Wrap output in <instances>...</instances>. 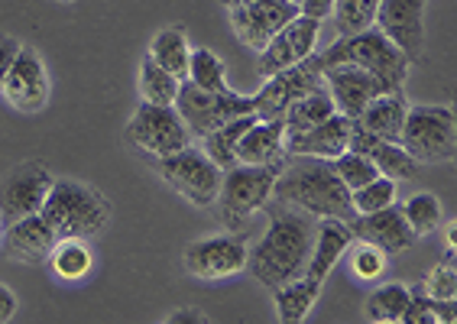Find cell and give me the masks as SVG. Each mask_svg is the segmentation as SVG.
<instances>
[{"label":"cell","instance_id":"9a60e30c","mask_svg":"<svg viewBox=\"0 0 457 324\" xmlns=\"http://www.w3.org/2000/svg\"><path fill=\"white\" fill-rule=\"evenodd\" d=\"M321 81H325V91L335 101V111L344 117H351V120H357L363 114V107L373 97L389 91L373 71L357 69V65H325Z\"/></svg>","mask_w":457,"mask_h":324},{"label":"cell","instance_id":"7bdbcfd3","mask_svg":"<svg viewBox=\"0 0 457 324\" xmlns=\"http://www.w3.org/2000/svg\"><path fill=\"white\" fill-rule=\"evenodd\" d=\"M169 321H172V324H182V321H198V324H204V321H208V315L195 312V308H185V312H176V315H169Z\"/></svg>","mask_w":457,"mask_h":324},{"label":"cell","instance_id":"7c38bea8","mask_svg":"<svg viewBox=\"0 0 457 324\" xmlns=\"http://www.w3.org/2000/svg\"><path fill=\"white\" fill-rule=\"evenodd\" d=\"M318 36H321V20H312V17H305V13L292 17L289 23L260 49L256 71H260L263 79H270L276 71L289 69V65L308 59V55H315Z\"/></svg>","mask_w":457,"mask_h":324},{"label":"cell","instance_id":"ab89813d","mask_svg":"<svg viewBox=\"0 0 457 324\" xmlns=\"http://www.w3.org/2000/svg\"><path fill=\"white\" fill-rule=\"evenodd\" d=\"M20 39H13V36H0V85H4V79H7L10 65H13V59L20 55Z\"/></svg>","mask_w":457,"mask_h":324},{"label":"cell","instance_id":"7402d4cb","mask_svg":"<svg viewBox=\"0 0 457 324\" xmlns=\"http://www.w3.org/2000/svg\"><path fill=\"white\" fill-rule=\"evenodd\" d=\"M351 228L341 218H321V224L315 228V244H312V256L305 263V276L312 279H328V272L341 263V256L351 250Z\"/></svg>","mask_w":457,"mask_h":324},{"label":"cell","instance_id":"8992f818","mask_svg":"<svg viewBox=\"0 0 457 324\" xmlns=\"http://www.w3.org/2000/svg\"><path fill=\"white\" fill-rule=\"evenodd\" d=\"M156 172L162 176V182L169 188H176L185 202L195 204V208H212V204H218L224 169L214 166L202 146L188 143V146L172 153V156L156 159Z\"/></svg>","mask_w":457,"mask_h":324},{"label":"cell","instance_id":"4dcf8cb0","mask_svg":"<svg viewBox=\"0 0 457 324\" xmlns=\"http://www.w3.org/2000/svg\"><path fill=\"white\" fill-rule=\"evenodd\" d=\"M188 81L198 85L202 91H214V95H230L234 91L228 81V65L212 49H192V55H188Z\"/></svg>","mask_w":457,"mask_h":324},{"label":"cell","instance_id":"b9f144b4","mask_svg":"<svg viewBox=\"0 0 457 324\" xmlns=\"http://www.w3.org/2000/svg\"><path fill=\"white\" fill-rule=\"evenodd\" d=\"M13 315H17V295L7 286H0V324L10 321Z\"/></svg>","mask_w":457,"mask_h":324},{"label":"cell","instance_id":"ee69618b","mask_svg":"<svg viewBox=\"0 0 457 324\" xmlns=\"http://www.w3.org/2000/svg\"><path fill=\"white\" fill-rule=\"evenodd\" d=\"M454 246H457V230H454V220L448 224V250L454 253Z\"/></svg>","mask_w":457,"mask_h":324},{"label":"cell","instance_id":"d6986e66","mask_svg":"<svg viewBox=\"0 0 457 324\" xmlns=\"http://www.w3.org/2000/svg\"><path fill=\"white\" fill-rule=\"evenodd\" d=\"M55 230L46 224V218L36 211V214H27V218H17L7 224V234L0 237V244H4V253L10 260H17V263H46L49 253H53L55 246Z\"/></svg>","mask_w":457,"mask_h":324},{"label":"cell","instance_id":"4316f807","mask_svg":"<svg viewBox=\"0 0 457 324\" xmlns=\"http://www.w3.org/2000/svg\"><path fill=\"white\" fill-rule=\"evenodd\" d=\"M188 55H192V46H188V36L179 27L159 29L150 43V59L156 62L159 69H166L169 75H176L179 81L188 79Z\"/></svg>","mask_w":457,"mask_h":324},{"label":"cell","instance_id":"d6a6232c","mask_svg":"<svg viewBox=\"0 0 457 324\" xmlns=\"http://www.w3.org/2000/svg\"><path fill=\"white\" fill-rule=\"evenodd\" d=\"M399 208H403L405 224L412 228L415 237H428L431 230L441 228V202H438V195L415 192L412 198H409V202H403Z\"/></svg>","mask_w":457,"mask_h":324},{"label":"cell","instance_id":"8d00e7d4","mask_svg":"<svg viewBox=\"0 0 457 324\" xmlns=\"http://www.w3.org/2000/svg\"><path fill=\"white\" fill-rule=\"evenodd\" d=\"M331 162V169H335V176L341 179L347 188H361V185H367L370 179H377L379 172H377V166L370 162L363 153H353V149H344L341 156H335V159H328Z\"/></svg>","mask_w":457,"mask_h":324},{"label":"cell","instance_id":"484cf974","mask_svg":"<svg viewBox=\"0 0 457 324\" xmlns=\"http://www.w3.org/2000/svg\"><path fill=\"white\" fill-rule=\"evenodd\" d=\"M260 117L256 114H240L234 117V120L220 123L218 130L204 133L202 137V149L208 153V159H212L218 169H230L237 166V143L240 137H244V130L250 127V123H256Z\"/></svg>","mask_w":457,"mask_h":324},{"label":"cell","instance_id":"e0dca14e","mask_svg":"<svg viewBox=\"0 0 457 324\" xmlns=\"http://www.w3.org/2000/svg\"><path fill=\"white\" fill-rule=\"evenodd\" d=\"M292 17H299L295 0H253L244 7H230V27L253 53H260Z\"/></svg>","mask_w":457,"mask_h":324},{"label":"cell","instance_id":"6da1fadb","mask_svg":"<svg viewBox=\"0 0 457 324\" xmlns=\"http://www.w3.org/2000/svg\"><path fill=\"white\" fill-rule=\"evenodd\" d=\"M312 244H315L312 214L279 202L270 211V230L263 234V240L246 253V270L260 286L276 289L305 272Z\"/></svg>","mask_w":457,"mask_h":324},{"label":"cell","instance_id":"9c48e42d","mask_svg":"<svg viewBox=\"0 0 457 324\" xmlns=\"http://www.w3.org/2000/svg\"><path fill=\"white\" fill-rule=\"evenodd\" d=\"M321 55H308V59L295 62L289 69L276 71L270 79H263V88L256 91L253 97V111L256 117H263V120H282V114L289 111L299 97H305L308 91L321 88L325 81H321Z\"/></svg>","mask_w":457,"mask_h":324},{"label":"cell","instance_id":"44dd1931","mask_svg":"<svg viewBox=\"0 0 457 324\" xmlns=\"http://www.w3.org/2000/svg\"><path fill=\"white\" fill-rule=\"evenodd\" d=\"M351 117L331 114L328 120L315 123L302 133H286V153L292 156H312V159H335L347 149L351 140Z\"/></svg>","mask_w":457,"mask_h":324},{"label":"cell","instance_id":"1f68e13d","mask_svg":"<svg viewBox=\"0 0 457 324\" xmlns=\"http://www.w3.org/2000/svg\"><path fill=\"white\" fill-rule=\"evenodd\" d=\"M179 95V79L169 75L166 69H159L156 62L146 55L140 65V97L146 104H176Z\"/></svg>","mask_w":457,"mask_h":324},{"label":"cell","instance_id":"4fadbf2b","mask_svg":"<svg viewBox=\"0 0 457 324\" xmlns=\"http://www.w3.org/2000/svg\"><path fill=\"white\" fill-rule=\"evenodd\" d=\"M425 4L428 0H379L373 27L399 46L409 62H422L425 53Z\"/></svg>","mask_w":457,"mask_h":324},{"label":"cell","instance_id":"ffe728a7","mask_svg":"<svg viewBox=\"0 0 457 324\" xmlns=\"http://www.w3.org/2000/svg\"><path fill=\"white\" fill-rule=\"evenodd\" d=\"M347 149L363 153V156L377 166L379 176L396 179V182H409V179H415L419 176V169H422L412 156H409V153H405L403 143L379 140V137H373L370 130H363L357 120L351 123V140H347Z\"/></svg>","mask_w":457,"mask_h":324},{"label":"cell","instance_id":"e575fe53","mask_svg":"<svg viewBox=\"0 0 457 324\" xmlns=\"http://www.w3.org/2000/svg\"><path fill=\"white\" fill-rule=\"evenodd\" d=\"M396 198H399V182L386 176L370 179L367 185H361V188L351 192L353 214H370V211H379V208H386V204H396Z\"/></svg>","mask_w":457,"mask_h":324},{"label":"cell","instance_id":"ac0fdd59","mask_svg":"<svg viewBox=\"0 0 457 324\" xmlns=\"http://www.w3.org/2000/svg\"><path fill=\"white\" fill-rule=\"evenodd\" d=\"M347 228H351V234L357 240L379 246L383 253H403V250H409L419 240L412 234V228L405 224L399 204H386V208L370 211V214H353L347 220Z\"/></svg>","mask_w":457,"mask_h":324},{"label":"cell","instance_id":"74e56055","mask_svg":"<svg viewBox=\"0 0 457 324\" xmlns=\"http://www.w3.org/2000/svg\"><path fill=\"white\" fill-rule=\"evenodd\" d=\"M351 270H353V276H357V279H367V282L379 279V276L386 272V253H383L379 246L363 244V240H361V246H357V250H353V256H351Z\"/></svg>","mask_w":457,"mask_h":324},{"label":"cell","instance_id":"5b68a950","mask_svg":"<svg viewBox=\"0 0 457 324\" xmlns=\"http://www.w3.org/2000/svg\"><path fill=\"white\" fill-rule=\"evenodd\" d=\"M399 143L419 166L428 162H451L457 146L454 111L441 104H419L405 111Z\"/></svg>","mask_w":457,"mask_h":324},{"label":"cell","instance_id":"5bb4252c","mask_svg":"<svg viewBox=\"0 0 457 324\" xmlns=\"http://www.w3.org/2000/svg\"><path fill=\"white\" fill-rule=\"evenodd\" d=\"M53 182V172L43 162H23V166H17L0 185V220L10 224V220L36 214V211L43 208Z\"/></svg>","mask_w":457,"mask_h":324},{"label":"cell","instance_id":"836d02e7","mask_svg":"<svg viewBox=\"0 0 457 324\" xmlns=\"http://www.w3.org/2000/svg\"><path fill=\"white\" fill-rule=\"evenodd\" d=\"M454 321H457L454 302H438V298L425 295L422 289H412L403 324H454Z\"/></svg>","mask_w":457,"mask_h":324},{"label":"cell","instance_id":"f6af8a7d","mask_svg":"<svg viewBox=\"0 0 457 324\" xmlns=\"http://www.w3.org/2000/svg\"><path fill=\"white\" fill-rule=\"evenodd\" d=\"M220 4H224V7H244V4H253V0H220Z\"/></svg>","mask_w":457,"mask_h":324},{"label":"cell","instance_id":"7a4b0ae2","mask_svg":"<svg viewBox=\"0 0 457 324\" xmlns=\"http://www.w3.org/2000/svg\"><path fill=\"white\" fill-rule=\"evenodd\" d=\"M273 198L282 204L305 211L312 218H353L351 188L335 176L328 159L295 156V162L279 169L273 185Z\"/></svg>","mask_w":457,"mask_h":324},{"label":"cell","instance_id":"603a6c76","mask_svg":"<svg viewBox=\"0 0 457 324\" xmlns=\"http://www.w3.org/2000/svg\"><path fill=\"white\" fill-rule=\"evenodd\" d=\"M286 153V123L282 120H260L250 123L237 143L240 166H276Z\"/></svg>","mask_w":457,"mask_h":324},{"label":"cell","instance_id":"277c9868","mask_svg":"<svg viewBox=\"0 0 457 324\" xmlns=\"http://www.w3.org/2000/svg\"><path fill=\"white\" fill-rule=\"evenodd\" d=\"M321 55V65H357V69L373 71L389 91H403L405 79H409V65L403 49L393 46L377 27L361 29V33L341 36L337 43H331Z\"/></svg>","mask_w":457,"mask_h":324},{"label":"cell","instance_id":"d4e9b609","mask_svg":"<svg viewBox=\"0 0 457 324\" xmlns=\"http://www.w3.org/2000/svg\"><path fill=\"white\" fill-rule=\"evenodd\" d=\"M273 295H276V315H279V321L302 324L312 315V308L318 305V298H321V279H312V276L302 272L295 279L276 286Z\"/></svg>","mask_w":457,"mask_h":324},{"label":"cell","instance_id":"3957f363","mask_svg":"<svg viewBox=\"0 0 457 324\" xmlns=\"http://www.w3.org/2000/svg\"><path fill=\"white\" fill-rule=\"evenodd\" d=\"M39 214L55 230L59 240H65V237L91 240L111 224V204L104 202V195L85 182H71V179L53 182Z\"/></svg>","mask_w":457,"mask_h":324},{"label":"cell","instance_id":"8fae6325","mask_svg":"<svg viewBox=\"0 0 457 324\" xmlns=\"http://www.w3.org/2000/svg\"><path fill=\"white\" fill-rule=\"evenodd\" d=\"M246 246L244 237L237 234H214V237H202L195 244L185 246V272L195 276V279L204 282H218V279H230L237 272L246 270Z\"/></svg>","mask_w":457,"mask_h":324},{"label":"cell","instance_id":"f546056e","mask_svg":"<svg viewBox=\"0 0 457 324\" xmlns=\"http://www.w3.org/2000/svg\"><path fill=\"white\" fill-rule=\"evenodd\" d=\"M409 295H412V289L403 286V282H383V286H377V289L367 295V308H363V312H367L370 321L396 324V321H403Z\"/></svg>","mask_w":457,"mask_h":324},{"label":"cell","instance_id":"2e32d148","mask_svg":"<svg viewBox=\"0 0 457 324\" xmlns=\"http://www.w3.org/2000/svg\"><path fill=\"white\" fill-rule=\"evenodd\" d=\"M0 95L7 97V104L17 107L20 114H36L49 104V71L33 49H27V46L20 49L7 79L0 85Z\"/></svg>","mask_w":457,"mask_h":324},{"label":"cell","instance_id":"bcb514c9","mask_svg":"<svg viewBox=\"0 0 457 324\" xmlns=\"http://www.w3.org/2000/svg\"><path fill=\"white\" fill-rule=\"evenodd\" d=\"M59 4H75V0H59Z\"/></svg>","mask_w":457,"mask_h":324},{"label":"cell","instance_id":"cb8c5ba5","mask_svg":"<svg viewBox=\"0 0 457 324\" xmlns=\"http://www.w3.org/2000/svg\"><path fill=\"white\" fill-rule=\"evenodd\" d=\"M405 111H409V101H405L403 91H386V95L373 97V101L363 107V114L357 117V123H361L363 130L373 133V137H379V140L399 143Z\"/></svg>","mask_w":457,"mask_h":324},{"label":"cell","instance_id":"ba28073f","mask_svg":"<svg viewBox=\"0 0 457 324\" xmlns=\"http://www.w3.org/2000/svg\"><path fill=\"white\" fill-rule=\"evenodd\" d=\"M279 179V162L276 166H230L224 169L220 179L218 204L228 224L253 218L256 211H263L266 202L273 198V185Z\"/></svg>","mask_w":457,"mask_h":324},{"label":"cell","instance_id":"30bf717a","mask_svg":"<svg viewBox=\"0 0 457 324\" xmlns=\"http://www.w3.org/2000/svg\"><path fill=\"white\" fill-rule=\"evenodd\" d=\"M172 107L182 114V120L188 123V130H192L195 137H204V133L218 130L220 123L234 120V117H240V114H256L253 97L237 95V91H230V95L202 91L188 79L179 81V95Z\"/></svg>","mask_w":457,"mask_h":324},{"label":"cell","instance_id":"f1b7e54d","mask_svg":"<svg viewBox=\"0 0 457 324\" xmlns=\"http://www.w3.org/2000/svg\"><path fill=\"white\" fill-rule=\"evenodd\" d=\"M335 114V101L331 95L325 91V85L315 91H308L305 97H299L295 104L282 114V123H286V133H302L308 127H315V123L328 120V117Z\"/></svg>","mask_w":457,"mask_h":324},{"label":"cell","instance_id":"83f0119b","mask_svg":"<svg viewBox=\"0 0 457 324\" xmlns=\"http://www.w3.org/2000/svg\"><path fill=\"white\" fill-rule=\"evenodd\" d=\"M46 263L53 266V272L65 282H79L85 279L95 266V253H91L88 240H79V237H65V240H55L53 253Z\"/></svg>","mask_w":457,"mask_h":324},{"label":"cell","instance_id":"f35d334b","mask_svg":"<svg viewBox=\"0 0 457 324\" xmlns=\"http://www.w3.org/2000/svg\"><path fill=\"white\" fill-rule=\"evenodd\" d=\"M425 295L438 298V302H454L457 298V272L451 263L435 266L425 279Z\"/></svg>","mask_w":457,"mask_h":324},{"label":"cell","instance_id":"d590c367","mask_svg":"<svg viewBox=\"0 0 457 324\" xmlns=\"http://www.w3.org/2000/svg\"><path fill=\"white\" fill-rule=\"evenodd\" d=\"M377 7H379V0H335L331 17L337 20L341 36H351V33H361V29L373 27Z\"/></svg>","mask_w":457,"mask_h":324},{"label":"cell","instance_id":"7dc6e473","mask_svg":"<svg viewBox=\"0 0 457 324\" xmlns=\"http://www.w3.org/2000/svg\"><path fill=\"white\" fill-rule=\"evenodd\" d=\"M295 4H299V0H295Z\"/></svg>","mask_w":457,"mask_h":324},{"label":"cell","instance_id":"52a82bcc","mask_svg":"<svg viewBox=\"0 0 457 324\" xmlns=\"http://www.w3.org/2000/svg\"><path fill=\"white\" fill-rule=\"evenodd\" d=\"M123 137H127V143L133 149H143V153H150L156 159L172 156V153H179V149L192 143V130H188V123L182 120L176 107L146 104V101L133 111Z\"/></svg>","mask_w":457,"mask_h":324},{"label":"cell","instance_id":"60d3db41","mask_svg":"<svg viewBox=\"0 0 457 324\" xmlns=\"http://www.w3.org/2000/svg\"><path fill=\"white\" fill-rule=\"evenodd\" d=\"M335 10V0H299V13L312 20H328Z\"/></svg>","mask_w":457,"mask_h":324}]
</instances>
